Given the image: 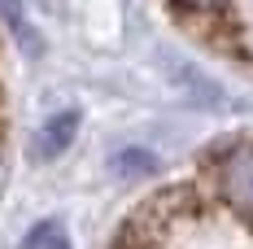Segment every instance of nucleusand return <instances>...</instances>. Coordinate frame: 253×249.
Here are the masks:
<instances>
[{
	"label": "nucleus",
	"mask_w": 253,
	"mask_h": 249,
	"mask_svg": "<svg viewBox=\"0 0 253 249\" xmlns=\"http://www.w3.org/2000/svg\"><path fill=\"white\" fill-rule=\"evenodd\" d=\"M218 184H223V197L236 210L253 214V140L227 149V157L218 162Z\"/></svg>",
	"instance_id": "f257e3e1"
},
{
	"label": "nucleus",
	"mask_w": 253,
	"mask_h": 249,
	"mask_svg": "<svg viewBox=\"0 0 253 249\" xmlns=\"http://www.w3.org/2000/svg\"><path fill=\"white\" fill-rule=\"evenodd\" d=\"M75 127H79V114H75V109H66V114L48 118V123L40 127V145H35L40 157H57V153L75 140Z\"/></svg>",
	"instance_id": "f03ea898"
},
{
	"label": "nucleus",
	"mask_w": 253,
	"mask_h": 249,
	"mask_svg": "<svg viewBox=\"0 0 253 249\" xmlns=\"http://www.w3.org/2000/svg\"><path fill=\"white\" fill-rule=\"evenodd\" d=\"M22 249H70V236H66V227L61 223H35L31 227V236L22 241Z\"/></svg>",
	"instance_id": "7ed1b4c3"
},
{
	"label": "nucleus",
	"mask_w": 253,
	"mask_h": 249,
	"mask_svg": "<svg viewBox=\"0 0 253 249\" xmlns=\"http://www.w3.org/2000/svg\"><path fill=\"white\" fill-rule=\"evenodd\" d=\"M114 171L118 175H144V171H153V157L149 153H118L114 157Z\"/></svg>",
	"instance_id": "20e7f679"
},
{
	"label": "nucleus",
	"mask_w": 253,
	"mask_h": 249,
	"mask_svg": "<svg viewBox=\"0 0 253 249\" xmlns=\"http://www.w3.org/2000/svg\"><path fill=\"white\" fill-rule=\"evenodd\" d=\"M183 4H197V9H210V4H218V0H183Z\"/></svg>",
	"instance_id": "39448f33"
}]
</instances>
